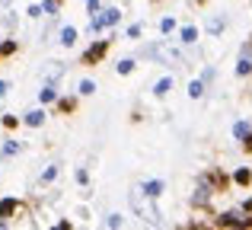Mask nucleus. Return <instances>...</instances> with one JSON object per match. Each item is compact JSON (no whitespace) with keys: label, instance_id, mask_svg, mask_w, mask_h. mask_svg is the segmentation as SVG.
I'll return each instance as SVG.
<instances>
[{"label":"nucleus","instance_id":"c85d7f7f","mask_svg":"<svg viewBox=\"0 0 252 230\" xmlns=\"http://www.w3.org/2000/svg\"><path fill=\"white\" fill-rule=\"evenodd\" d=\"M0 3H3V6H6V3H10V0H0Z\"/></svg>","mask_w":252,"mask_h":230},{"label":"nucleus","instance_id":"2eb2a0df","mask_svg":"<svg viewBox=\"0 0 252 230\" xmlns=\"http://www.w3.org/2000/svg\"><path fill=\"white\" fill-rule=\"evenodd\" d=\"M13 154H19V141H3V147H0V157H13Z\"/></svg>","mask_w":252,"mask_h":230},{"label":"nucleus","instance_id":"6ab92c4d","mask_svg":"<svg viewBox=\"0 0 252 230\" xmlns=\"http://www.w3.org/2000/svg\"><path fill=\"white\" fill-rule=\"evenodd\" d=\"M115 67H118V74H131V70H134V61H131V58H125V61L115 64Z\"/></svg>","mask_w":252,"mask_h":230},{"label":"nucleus","instance_id":"aec40b11","mask_svg":"<svg viewBox=\"0 0 252 230\" xmlns=\"http://www.w3.org/2000/svg\"><path fill=\"white\" fill-rule=\"evenodd\" d=\"M93 93H96V83H93V80H83L80 83V96H93Z\"/></svg>","mask_w":252,"mask_h":230},{"label":"nucleus","instance_id":"6e6552de","mask_svg":"<svg viewBox=\"0 0 252 230\" xmlns=\"http://www.w3.org/2000/svg\"><path fill=\"white\" fill-rule=\"evenodd\" d=\"M29 128H38V125L45 122V109H32V112H26V118H23Z\"/></svg>","mask_w":252,"mask_h":230},{"label":"nucleus","instance_id":"1a4fd4ad","mask_svg":"<svg viewBox=\"0 0 252 230\" xmlns=\"http://www.w3.org/2000/svg\"><path fill=\"white\" fill-rule=\"evenodd\" d=\"M13 211H16V198H0V221L10 218Z\"/></svg>","mask_w":252,"mask_h":230},{"label":"nucleus","instance_id":"cd10ccee","mask_svg":"<svg viewBox=\"0 0 252 230\" xmlns=\"http://www.w3.org/2000/svg\"><path fill=\"white\" fill-rule=\"evenodd\" d=\"M6 93H10V83H6V80H0V99H3Z\"/></svg>","mask_w":252,"mask_h":230},{"label":"nucleus","instance_id":"f257e3e1","mask_svg":"<svg viewBox=\"0 0 252 230\" xmlns=\"http://www.w3.org/2000/svg\"><path fill=\"white\" fill-rule=\"evenodd\" d=\"M118 19H122V13H118L115 6H109V10H99L96 16H90V32H102L105 26H115Z\"/></svg>","mask_w":252,"mask_h":230},{"label":"nucleus","instance_id":"f03ea898","mask_svg":"<svg viewBox=\"0 0 252 230\" xmlns=\"http://www.w3.org/2000/svg\"><path fill=\"white\" fill-rule=\"evenodd\" d=\"M217 224H220V227H249L252 218H249V214H240V211H227V214H220Z\"/></svg>","mask_w":252,"mask_h":230},{"label":"nucleus","instance_id":"dca6fc26","mask_svg":"<svg viewBox=\"0 0 252 230\" xmlns=\"http://www.w3.org/2000/svg\"><path fill=\"white\" fill-rule=\"evenodd\" d=\"M160 32H163V35L176 32V19H172V16H163V19H160Z\"/></svg>","mask_w":252,"mask_h":230},{"label":"nucleus","instance_id":"a878e982","mask_svg":"<svg viewBox=\"0 0 252 230\" xmlns=\"http://www.w3.org/2000/svg\"><path fill=\"white\" fill-rule=\"evenodd\" d=\"M77 182L86 186V182H90V173H86V169H77Z\"/></svg>","mask_w":252,"mask_h":230},{"label":"nucleus","instance_id":"0eeeda50","mask_svg":"<svg viewBox=\"0 0 252 230\" xmlns=\"http://www.w3.org/2000/svg\"><path fill=\"white\" fill-rule=\"evenodd\" d=\"M58 42H61L64 48H70V45L77 42V29H74V26H64V29L58 32Z\"/></svg>","mask_w":252,"mask_h":230},{"label":"nucleus","instance_id":"f3484780","mask_svg":"<svg viewBox=\"0 0 252 230\" xmlns=\"http://www.w3.org/2000/svg\"><path fill=\"white\" fill-rule=\"evenodd\" d=\"M233 179L240 182V186H249V182H252V173H249V169H236V173H233Z\"/></svg>","mask_w":252,"mask_h":230},{"label":"nucleus","instance_id":"9b49d317","mask_svg":"<svg viewBox=\"0 0 252 230\" xmlns=\"http://www.w3.org/2000/svg\"><path fill=\"white\" fill-rule=\"evenodd\" d=\"M179 38H182L185 45L198 42V29H195V26H182V32H179Z\"/></svg>","mask_w":252,"mask_h":230},{"label":"nucleus","instance_id":"b1692460","mask_svg":"<svg viewBox=\"0 0 252 230\" xmlns=\"http://www.w3.org/2000/svg\"><path fill=\"white\" fill-rule=\"evenodd\" d=\"M141 32H144V26H141V23H134V26L128 29V38H141Z\"/></svg>","mask_w":252,"mask_h":230},{"label":"nucleus","instance_id":"5701e85b","mask_svg":"<svg viewBox=\"0 0 252 230\" xmlns=\"http://www.w3.org/2000/svg\"><path fill=\"white\" fill-rule=\"evenodd\" d=\"M13 51H16V42H13V38H10V42H3V45H0V55H13Z\"/></svg>","mask_w":252,"mask_h":230},{"label":"nucleus","instance_id":"9d476101","mask_svg":"<svg viewBox=\"0 0 252 230\" xmlns=\"http://www.w3.org/2000/svg\"><path fill=\"white\" fill-rule=\"evenodd\" d=\"M208 198H211V189L201 182V186H198V192L191 195V201H195V205H208Z\"/></svg>","mask_w":252,"mask_h":230},{"label":"nucleus","instance_id":"412c9836","mask_svg":"<svg viewBox=\"0 0 252 230\" xmlns=\"http://www.w3.org/2000/svg\"><path fill=\"white\" fill-rule=\"evenodd\" d=\"M105 227H122V214H105Z\"/></svg>","mask_w":252,"mask_h":230},{"label":"nucleus","instance_id":"f8f14e48","mask_svg":"<svg viewBox=\"0 0 252 230\" xmlns=\"http://www.w3.org/2000/svg\"><path fill=\"white\" fill-rule=\"evenodd\" d=\"M223 26H227V23H223L220 16H211V19H208V32H211V35H220Z\"/></svg>","mask_w":252,"mask_h":230},{"label":"nucleus","instance_id":"bb28decb","mask_svg":"<svg viewBox=\"0 0 252 230\" xmlns=\"http://www.w3.org/2000/svg\"><path fill=\"white\" fill-rule=\"evenodd\" d=\"M42 13H45V6H38V3L29 6V16H42Z\"/></svg>","mask_w":252,"mask_h":230},{"label":"nucleus","instance_id":"4468645a","mask_svg":"<svg viewBox=\"0 0 252 230\" xmlns=\"http://www.w3.org/2000/svg\"><path fill=\"white\" fill-rule=\"evenodd\" d=\"M172 90V77H163V80H157V87H154V93L157 96H166Z\"/></svg>","mask_w":252,"mask_h":230},{"label":"nucleus","instance_id":"ddd939ff","mask_svg":"<svg viewBox=\"0 0 252 230\" xmlns=\"http://www.w3.org/2000/svg\"><path fill=\"white\" fill-rule=\"evenodd\" d=\"M189 96H191V99H201V96H204V80H191L189 83Z\"/></svg>","mask_w":252,"mask_h":230},{"label":"nucleus","instance_id":"a211bd4d","mask_svg":"<svg viewBox=\"0 0 252 230\" xmlns=\"http://www.w3.org/2000/svg\"><path fill=\"white\" fill-rule=\"evenodd\" d=\"M38 96H42V102H55V99H58V90H55V87H45Z\"/></svg>","mask_w":252,"mask_h":230},{"label":"nucleus","instance_id":"20e7f679","mask_svg":"<svg viewBox=\"0 0 252 230\" xmlns=\"http://www.w3.org/2000/svg\"><path fill=\"white\" fill-rule=\"evenodd\" d=\"M233 137H236V141H243V144H252V128H249V122H236V125H233Z\"/></svg>","mask_w":252,"mask_h":230},{"label":"nucleus","instance_id":"423d86ee","mask_svg":"<svg viewBox=\"0 0 252 230\" xmlns=\"http://www.w3.org/2000/svg\"><path fill=\"white\" fill-rule=\"evenodd\" d=\"M141 192L147 195V198H160V195H163V182H160V179H147Z\"/></svg>","mask_w":252,"mask_h":230},{"label":"nucleus","instance_id":"393cba45","mask_svg":"<svg viewBox=\"0 0 252 230\" xmlns=\"http://www.w3.org/2000/svg\"><path fill=\"white\" fill-rule=\"evenodd\" d=\"M55 176H58V166H48V169H45V173H42V182H51V179H55Z\"/></svg>","mask_w":252,"mask_h":230},{"label":"nucleus","instance_id":"39448f33","mask_svg":"<svg viewBox=\"0 0 252 230\" xmlns=\"http://www.w3.org/2000/svg\"><path fill=\"white\" fill-rule=\"evenodd\" d=\"M236 74H240V77H249L252 74V48H246V51H243V58L236 61Z\"/></svg>","mask_w":252,"mask_h":230},{"label":"nucleus","instance_id":"4be33fe9","mask_svg":"<svg viewBox=\"0 0 252 230\" xmlns=\"http://www.w3.org/2000/svg\"><path fill=\"white\" fill-rule=\"evenodd\" d=\"M45 16H55V13H58V0H45Z\"/></svg>","mask_w":252,"mask_h":230},{"label":"nucleus","instance_id":"7ed1b4c3","mask_svg":"<svg viewBox=\"0 0 252 230\" xmlns=\"http://www.w3.org/2000/svg\"><path fill=\"white\" fill-rule=\"evenodd\" d=\"M109 51V42H96V45H90V48L83 51V64H96L99 58Z\"/></svg>","mask_w":252,"mask_h":230}]
</instances>
